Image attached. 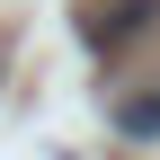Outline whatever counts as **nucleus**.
<instances>
[{"instance_id":"2","label":"nucleus","mask_w":160,"mask_h":160,"mask_svg":"<svg viewBox=\"0 0 160 160\" xmlns=\"http://www.w3.org/2000/svg\"><path fill=\"white\" fill-rule=\"evenodd\" d=\"M116 133H125V142H151L160 133V80H142L133 98H116Z\"/></svg>"},{"instance_id":"1","label":"nucleus","mask_w":160,"mask_h":160,"mask_svg":"<svg viewBox=\"0 0 160 160\" xmlns=\"http://www.w3.org/2000/svg\"><path fill=\"white\" fill-rule=\"evenodd\" d=\"M151 18H160V0H89V9H80V45L89 53H125Z\"/></svg>"}]
</instances>
